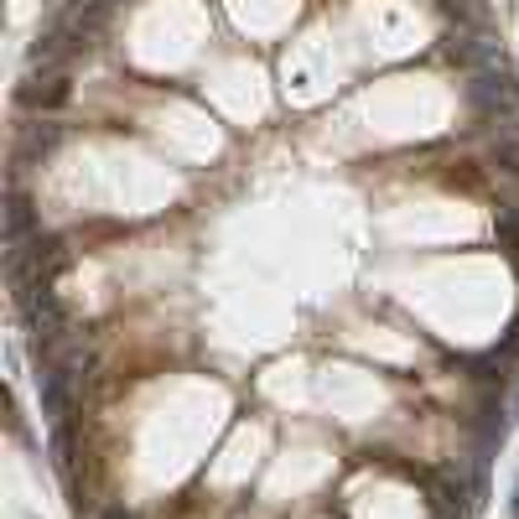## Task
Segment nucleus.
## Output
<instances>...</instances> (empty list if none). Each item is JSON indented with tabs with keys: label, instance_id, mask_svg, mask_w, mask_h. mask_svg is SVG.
Here are the masks:
<instances>
[{
	"label": "nucleus",
	"instance_id": "1",
	"mask_svg": "<svg viewBox=\"0 0 519 519\" xmlns=\"http://www.w3.org/2000/svg\"><path fill=\"white\" fill-rule=\"evenodd\" d=\"M16 302H21V322H27L31 343H36L42 353H47L53 343L68 337V312H62V302L53 296L47 280H36V286H27V291H16Z\"/></svg>",
	"mask_w": 519,
	"mask_h": 519
},
{
	"label": "nucleus",
	"instance_id": "2",
	"mask_svg": "<svg viewBox=\"0 0 519 519\" xmlns=\"http://www.w3.org/2000/svg\"><path fill=\"white\" fill-rule=\"evenodd\" d=\"M467 99H473L483 115H499V109L515 115L519 84H515V73H509V62H504V68H478V73L467 78Z\"/></svg>",
	"mask_w": 519,
	"mask_h": 519
},
{
	"label": "nucleus",
	"instance_id": "3",
	"mask_svg": "<svg viewBox=\"0 0 519 519\" xmlns=\"http://www.w3.org/2000/svg\"><path fill=\"white\" fill-rule=\"evenodd\" d=\"M68 93H73L68 73H42V78L31 73L27 84L16 89V104H21V109H36V115H42V109H58V104H68Z\"/></svg>",
	"mask_w": 519,
	"mask_h": 519
},
{
	"label": "nucleus",
	"instance_id": "4",
	"mask_svg": "<svg viewBox=\"0 0 519 519\" xmlns=\"http://www.w3.org/2000/svg\"><path fill=\"white\" fill-rule=\"evenodd\" d=\"M31 234H42V223H36V208H31V198L21 187H11V198H5V245H21Z\"/></svg>",
	"mask_w": 519,
	"mask_h": 519
},
{
	"label": "nucleus",
	"instance_id": "5",
	"mask_svg": "<svg viewBox=\"0 0 519 519\" xmlns=\"http://www.w3.org/2000/svg\"><path fill=\"white\" fill-rule=\"evenodd\" d=\"M36 395H42V416H47L53 426H62V421H68V379H62L53 364L36 374Z\"/></svg>",
	"mask_w": 519,
	"mask_h": 519
},
{
	"label": "nucleus",
	"instance_id": "6",
	"mask_svg": "<svg viewBox=\"0 0 519 519\" xmlns=\"http://www.w3.org/2000/svg\"><path fill=\"white\" fill-rule=\"evenodd\" d=\"M58 141H62V125H53V120L21 125V135H16V161H27V156H47Z\"/></svg>",
	"mask_w": 519,
	"mask_h": 519
},
{
	"label": "nucleus",
	"instance_id": "7",
	"mask_svg": "<svg viewBox=\"0 0 519 519\" xmlns=\"http://www.w3.org/2000/svg\"><path fill=\"white\" fill-rule=\"evenodd\" d=\"M447 11H458V21H483V0H442Z\"/></svg>",
	"mask_w": 519,
	"mask_h": 519
},
{
	"label": "nucleus",
	"instance_id": "8",
	"mask_svg": "<svg viewBox=\"0 0 519 519\" xmlns=\"http://www.w3.org/2000/svg\"><path fill=\"white\" fill-rule=\"evenodd\" d=\"M99 519H130V509H104Z\"/></svg>",
	"mask_w": 519,
	"mask_h": 519
},
{
	"label": "nucleus",
	"instance_id": "9",
	"mask_svg": "<svg viewBox=\"0 0 519 519\" xmlns=\"http://www.w3.org/2000/svg\"><path fill=\"white\" fill-rule=\"evenodd\" d=\"M509 515L519 519V483H515V499H509Z\"/></svg>",
	"mask_w": 519,
	"mask_h": 519
},
{
	"label": "nucleus",
	"instance_id": "10",
	"mask_svg": "<svg viewBox=\"0 0 519 519\" xmlns=\"http://www.w3.org/2000/svg\"><path fill=\"white\" fill-rule=\"evenodd\" d=\"M93 5H104V11H109V5H115V0H93Z\"/></svg>",
	"mask_w": 519,
	"mask_h": 519
},
{
	"label": "nucleus",
	"instance_id": "11",
	"mask_svg": "<svg viewBox=\"0 0 519 519\" xmlns=\"http://www.w3.org/2000/svg\"><path fill=\"white\" fill-rule=\"evenodd\" d=\"M515 421H519V400H515Z\"/></svg>",
	"mask_w": 519,
	"mask_h": 519
}]
</instances>
